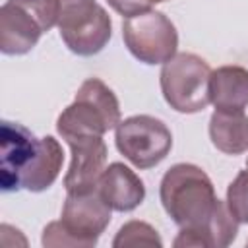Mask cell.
<instances>
[{
  "label": "cell",
  "mask_w": 248,
  "mask_h": 248,
  "mask_svg": "<svg viewBox=\"0 0 248 248\" xmlns=\"http://www.w3.org/2000/svg\"><path fill=\"white\" fill-rule=\"evenodd\" d=\"M159 198L178 229L194 231H202L207 225L219 203L211 178L192 163H176L163 174Z\"/></svg>",
  "instance_id": "obj_1"
},
{
  "label": "cell",
  "mask_w": 248,
  "mask_h": 248,
  "mask_svg": "<svg viewBox=\"0 0 248 248\" xmlns=\"http://www.w3.org/2000/svg\"><path fill=\"white\" fill-rule=\"evenodd\" d=\"M112 217V207L99 188L87 192H66L60 221L45 227L41 244L46 248H91L105 232Z\"/></svg>",
  "instance_id": "obj_2"
},
{
  "label": "cell",
  "mask_w": 248,
  "mask_h": 248,
  "mask_svg": "<svg viewBox=\"0 0 248 248\" xmlns=\"http://www.w3.org/2000/svg\"><path fill=\"white\" fill-rule=\"evenodd\" d=\"M120 124V103L114 91L99 78L85 79L76 99L58 114L56 132L64 141L76 138H103Z\"/></svg>",
  "instance_id": "obj_3"
},
{
  "label": "cell",
  "mask_w": 248,
  "mask_h": 248,
  "mask_svg": "<svg viewBox=\"0 0 248 248\" xmlns=\"http://www.w3.org/2000/svg\"><path fill=\"white\" fill-rule=\"evenodd\" d=\"M58 0H6L0 8L2 54H27L58 23Z\"/></svg>",
  "instance_id": "obj_4"
},
{
  "label": "cell",
  "mask_w": 248,
  "mask_h": 248,
  "mask_svg": "<svg viewBox=\"0 0 248 248\" xmlns=\"http://www.w3.org/2000/svg\"><path fill=\"white\" fill-rule=\"evenodd\" d=\"M209 64L194 52H176L159 74L161 93L170 108L182 114L202 112L209 101Z\"/></svg>",
  "instance_id": "obj_5"
},
{
  "label": "cell",
  "mask_w": 248,
  "mask_h": 248,
  "mask_svg": "<svg viewBox=\"0 0 248 248\" xmlns=\"http://www.w3.org/2000/svg\"><path fill=\"white\" fill-rule=\"evenodd\" d=\"M58 31L70 52L99 54L112 37V21L95 0H58Z\"/></svg>",
  "instance_id": "obj_6"
},
{
  "label": "cell",
  "mask_w": 248,
  "mask_h": 248,
  "mask_svg": "<svg viewBox=\"0 0 248 248\" xmlns=\"http://www.w3.org/2000/svg\"><path fill=\"white\" fill-rule=\"evenodd\" d=\"M114 141L120 155L141 170L159 165L172 149L170 130L163 120L149 114H136L120 120Z\"/></svg>",
  "instance_id": "obj_7"
},
{
  "label": "cell",
  "mask_w": 248,
  "mask_h": 248,
  "mask_svg": "<svg viewBox=\"0 0 248 248\" xmlns=\"http://www.w3.org/2000/svg\"><path fill=\"white\" fill-rule=\"evenodd\" d=\"M122 39L130 54L149 66L169 62L178 48L174 23L163 12L155 10L126 17L122 23Z\"/></svg>",
  "instance_id": "obj_8"
},
{
  "label": "cell",
  "mask_w": 248,
  "mask_h": 248,
  "mask_svg": "<svg viewBox=\"0 0 248 248\" xmlns=\"http://www.w3.org/2000/svg\"><path fill=\"white\" fill-rule=\"evenodd\" d=\"M41 138L37 140L33 132L17 122L4 120L0 130V186L2 192H19L21 178L33 165L39 153Z\"/></svg>",
  "instance_id": "obj_9"
},
{
  "label": "cell",
  "mask_w": 248,
  "mask_h": 248,
  "mask_svg": "<svg viewBox=\"0 0 248 248\" xmlns=\"http://www.w3.org/2000/svg\"><path fill=\"white\" fill-rule=\"evenodd\" d=\"M72 151V161L64 176L66 192H87L97 188V182L107 169V143L103 138H76L66 141Z\"/></svg>",
  "instance_id": "obj_10"
},
{
  "label": "cell",
  "mask_w": 248,
  "mask_h": 248,
  "mask_svg": "<svg viewBox=\"0 0 248 248\" xmlns=\"http://www.w3.org/2000/svg\"><path fill=\"white\" fill-rule=\"evenodd\" d=\"M97 188L101 192V196L105 198V202L120 213H128L134 211L138 205H141V202L145 200V186L143 180L124 163H110L99 182Z\"/></svg>",
  "instance_id": "obj_11"
},
{
  "label": "cell",
  "mask_w": 248,
  "mask_h": 248,
  "mask_svg": "<svg viewBox=\"0 0 248 248\" xmlns=\"http://www.w3.org/2000/svg\"><path fill=\"white\" fill-rule=\"evenodd\" d=\"M209 101L215 110L244 112L248 107V70L242 66H221L211 70Z\"/></svg>",
  "instance_id": "obj_12"
},
{
  "label": "cell",
  "mask_w": 248,
  "mask_h": 248,
  "mask_svg": "<svg viewBox=\"0 0 248 248\" xmlns=\"http://www.w3.org/2000/svg\"><path fill=\"white\" fill-rule=\"evenodd\" d=\"M238 232V221L231 215L225 202L219 200L211 219L202 231L194 229H180L178 236L174 238V246H198V248H227L232 244Z\"/></svg>",
  "instance_id": "obj_13"
},
{
  "label": "cell",
  "mask_w": 248,
  "mask_h": 248,
  "mask_svg": "<svg viewBox=\"0 0 248 248\" xmlns=\"http://www.w3.org/2000/svg\"><path fill=\"white\" fill-rule=\"evenodd\" d=\"M62 163H64V151L58 140H54L52 136L41 138L39 153L33 165L29 167V170L21 178V190L35 192V194L48 190L56 182L62 170Z\"/></svg>",
  "instance_id": "obj_14"
},
{
  "label": "cell",
  "mask_w": 248,
  "mask_h": 248,
  "mask_svg": "<svg viewBox=\"0 0 248 248\" xmlns=\"http://www.w3.org/2000/svg\"><path fill=\"white\" fill-rule=\"evenodd\" d=\"M209 140L225 155L248 151V116L244 112L215 110L209 118Z\"/></svg>",
  "instance_id": "obj_15"
},
{
  "label": "cell",
  "mask_w": 248,
  "mask_h": 248,
  "mask_svg": "<svg viewBox=\"0 0 248 248\" xmlns=\"http://www.w3.org/2000/svg\"><path fill=\"white\" fill-rule=\"evenodd\" d=\"M114 248H124V246H163V240L159 232L145 221H128L124 223L114 240Z\"/></svg>",
  "instance_id": "obj_16"
},
{
  "label": "cell",
  "mask_w": 248,
  "mask_h": 248,
  "mask_svg": "<svg viewBox=\"0 0 248 248\" xmlns=\"http://www.w3.org/2000/svg\"><path fill=\"white\" fill-rule=\"evenodd\" d=\"M225 203L231 215L238 221V225L248 223V169L240 170L236 178L229 184Z\"/></svg>",
  "instance_id": "obj_17"
},
{
  "label": "cell",
  "mask_w": 248,
  "mask_h": 248,
  "mask_svg": "<svg viewBox=\"0 0 248 248\" xmlns=\"http://www.w3.org/2000/svg\"><path fill=\"white\" fill-rule=\"evenodd\" d=\"M107 2L122 17H134L138 14H143V12L151 10V4L147 0H107Z\"/></svg>",
  "instance_id": "obj_18"
},
{
  "label": "cell",
  "mask_w": 248,
  "mask_h": 248,
  "mask_svg": "<svg viewBox=\"0 0 248 248\" xmlns=\"http://www.w3.org/2000/svg\"><path fill=\"white\" fill-rule=\"evenodd\" d=\"M147 2L153 6V4H161V2H167V0H147Z\"/></svg>",
  "instance_id": "obj_19"
},
{
  "label": "cell",
  "mask_w": 248,
  "mask_h": 248,
  "mask_svg": "<svg viewBox=\"0 0 248 248\" xmlns=\"http://www.w3.org/2000/svg\"><path fill=\"white\" fill-rule=\"evenodd\" d=\"M246 169H248V161H246Z\"/></svg>",
  "instance_id": "obj_20"
},
{
  "label": "cell",
  "mask_w": 248,
  "mask_h": 248,
  "mask_svg": "<svg viewBox=\"0 0 248 248\" xmlns=\"http://www.w3.org/2000/svg\"><path fill=\"white\" fill-rule=\"evenodd\" d=\"M246 244H248V242H246Z\"/></svg>",
  "instance_id": "obj_21"
}]
</instances>
